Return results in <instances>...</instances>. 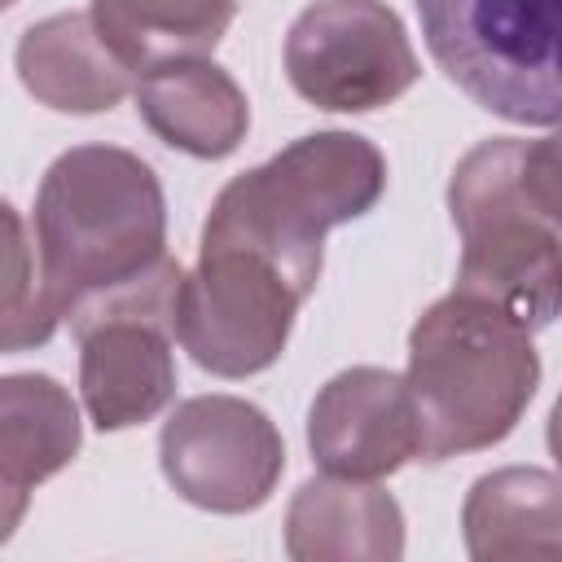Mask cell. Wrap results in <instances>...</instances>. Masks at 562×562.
<instances>
[{
  "label": "cell",
  "mask_w": 562,
  "mask_h": 562,
  "mask_svg": "<svg viewBox=\"0 0 562 562\" xmlns=\"http://www.w3.org/2000/svg\"><path fill=\"white\" fill-rule=\"evenodd\" d=\"M35 259L57 321L176 285L167 198L145 158L119 145H75L40 180Z\"/></svg>",
  "instance_id": "cell-1"
},
{
  "label": "cell",
  "mask_w": 562,
  "mask_h": 562,
  "mask_svg": "<svg viewBox=\"0 0 562 562\" xmlns=\"http://www.w3.org/2000/svg\"><path fill=\"white\" fill-rule=\"evenodd\" d=\"M408 395L422 461H448L501 443L540 386L531 329L505 307L452 290L408 329Z\"/></svg>",
  "instance_id": "cell-2"
},
{
  "label": "cell",
  "mask_w": 562,
  "mask_h": 562,
  "mask_svg": "<svg viewBox=\"0 0 562 562\" xmlns=\"http://www.w3.org/2000/svg\"><path fill=\"white\" fill-rule=\"evenodd\" d=\"M386 193V158L360 132H312L268 162L233 176L202 233L246 241L277 259L307 294L321 281L325 233L360 220Z\"/></svg>",
  "instance_id": "cell-3"
},
{
  "label": "cell",
  "mask_w": 562,
  "mask_h": 562,
  "mask_svg": "<svg viewBox=\"0 0 562 562\" xmlns=\"http://www.w3.org/2000/svg\"><path fill=\"white\" fill-rule=\"evenodd\" d=\"M522 145L518 136L479 140L448 180V215L461 233L457 290L536 334L562 316V233L522 189Z\"/></svg>",
  "instance_id": "cell-4"
},
{
  "label": "cell",
  "mask_w": 562,
  "mask_h": 562,
  "mask_svg": "<svg viewBox=\"0 0 562 562\" xmlns=\"http://www.w3.org/2000/svg\"><path fill=\"white\" fill-rule=\"evenodd\" d=\"M435 66L474 105L562 127V0H417Z\"/></svg>",
  "instance_id": "cell-5"
},
{
  "label": "cell",
  "mask_w": 562,
  "mask_h": 562,
  "mask_svg": "<svg viewBox=\"0 0 562 562\" xmlns=\"http://www.w3.org/2000/svg\"><path fill=\"white\" fill-rule=\"evenodd\" d=\"M307 290L263 250L202 233L198 263L171 299V334L198 369L250 378L281 360Z\"/></svg>",
  "instance_id": "cell-6"
},
{
  "label": "cell",
  "mask_w": 562,
  "mask_h": 562,
  "mask_svg": "<svg viewBox=\"0 0 562 562\" xmlns=\"http://www.w3.org/2000/svg\"><path fill=\"white\" fill-rule=\"evenodd\" d=\"M422 75L408 31L382 0H316L285 31V79L316 110L369 114Z\"/></svg>",
  "instance_id": "cell-7"
},
{
  "label": "cell",
  "mask_w": 562,
  "mask_h": 562,
  "mask_svg": "<svg viewBox=\"0 0 562 562\" xmlns=\"http://www.w3.org/2000/svg\"><path fill=\"white\" fill-rule=\"evenodd\" d=\"M158 461L189 505L250 514L272 496L285 470V443L259 404L241 395H193L162 422Z\"/></svg>",
  "instance_id": "cell-8"
},
{
  "label": "cell",
  "mask_w": 562,
  "mask_h": 562,
  "mask_svg": "<svg viewBox=\"0 0 562 562\" xmlns=\"http://www.w3.org/2000/svg\"><path fill=\"white\" fill-rule=\"evenodd\" d=\"M176 285L105 303L70 325L79 338V395H83L88 422L101 435L140 426L171 404L176 395V356H171Z\"/></svg>",
  "instance_id": "cell-9"
},
{
  "label": "cell",
  "mask_w": 562,
  "mask_h": 562,
  "mask_svg": "<svg viewBox=\"0 0 562 562\" xmlns=\"http://www.w3.org/2000/svg\"><path fill=\"white\" fill-rule=\"evenodd\" d=\"M307 448L325 474L386 479L422 452L408 382L378 364L334 373L307 408Z\"/></svg>",
  "instance_id": "cell-10"
},
{
  "label": "cell",
  "mask_w": 562,
  "mask_h": 562,
  "mask_svg": "<svg viewBox=\"0 0 562 562\" xmlns=\"http://www.w3.org/2000/svg\"><path fill=\"white\" fill-rule=\"evenodd\" d=\"M294 562H400L404 509L369 479H307L285 509Z\"/></svg>",
  "instance_id": "cell-11"
},
{
  "label": "cell",
  "mask_w": 562,
  "mask_h": 562,
  "mask_svg": "<svg viewBox=\"0 0 562 562\" xmlns=\"http://www.w3.org/2000/svg\"><path fill=\"white\" fill-rule=\"evenodd\" d=\"M22 88L57 114H101L132 92V70L101 40L92 13H53L18 40Z\"/></svg>",
  "instance_id": "cell-12"
},
{
  "label": "cell",
  "mask_w": 562,
  "mask_h": 562,
  "mask_svg": "<svg viewBox=\"0 0 562 562\" xmlns=\"http://www.w3.org/2000/svg\"><path fill=\"white\" fill-rule=\"evenodd\" d=\"M461 536L474 562H562V474L501 465L474 479Z\"/></svg>",
  "instance_id": "cell-13"
},
{
  "label": "cell",
  "mask_w": 562,
  "mask_h": 562,
  "mask_svg": "<svg viewBox=\"0 0 562 562\" xmlns=\"http://www.w3.org/2000/svg\"><path fill=\"white\" fill-rule=\"evenodd\" d=\"M79 452V408L48 373H9L0 382V492L4 540L13 536L26 496L66 470Z\"/></svg>",
  "instance_id": "cell-14"
},
{
  "label": "cell",
  "mask_w": 562,
  "mask_h": 562,
  "mask_svg": "<svg viewBox=\"0 0 562 562\" xmlns=\"http://www.w3.org/2000/svg\"><path fill=\"white\" fill-rule=\"evenodd\" d=\"M136 110L162 145L193 158H228L250 127L246 92L224 66L206 57L171 61L140 75Z\"/></svg>",
  "instance_id": "cell-15"
},
{
  "label": "cell",
  "mask_w": 562,
  "mask_h": 562,
  "mask_svg": "<svg viewBox=\"0 0 562 562\" xmlns=\"http://www.w3.org/2000/svg\"><path fill=\"white\" fill-rule=\"evenodd\" d=\"M237 18V0H92L101 40L127 70L211 57Z\"/></svg>",
  "instance_id": "cell-16"
},
{
  "label": "cell",
  "mask_w": 562,
  "mask_h": 562,
  "mask_svg": "<svg viewBox=\"0 0 562 562\" xmlns=\"http://www.w3.org/2000/svg\"><path fill=\"white\" fill-rule=\"evenodd\" d=\"M9 220V290H4V351H26L53 338V329L61 325L48 307L44 294V277H40V259L35 246H26V224L13 206H4Z\"/></svg>",
  "instance_id": "cell-17"
},
{
  "label": "cell",
  "mask_w": 562,
  "mask_h": 562,
  "mask_svg": "<svg viewBox=\"0 0 562 562\" xmlns=\"http://www.w3.org/2000/svg\"><path fill=\"white\" fill-rule=\"evenodd\" d=\"M522 189L536 211L562 228V127L522 145Z\"/></svg>",
  "instance_id": "cell-18"
},
{
  "label": "cell",
  "mask_w": 562,
  "mask_h": 562,
  "mask_svg": "<svg viewBox=\"0 0 562 562\" xmlns=\"http://www.w3.org/2000/svg\"><path fill=\"white\" fill-rule=\"evenodd\" d=\"M544 439H549V457H553V461H558V470H562V395L553 400V413H549Z\"/></svg>",
  "instance_id": "cell-19"
}]
</instances>
